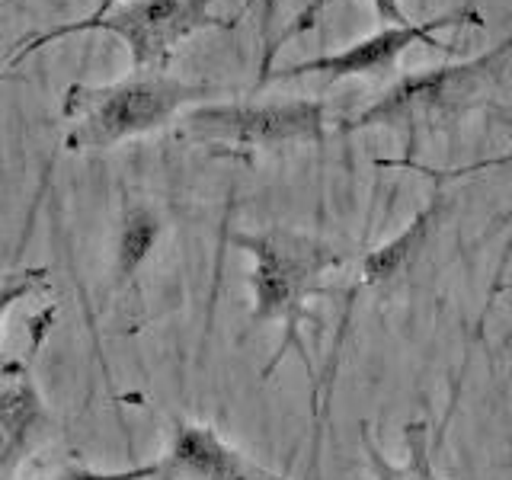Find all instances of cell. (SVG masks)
I'll return each instance as SVG.
<instances>
[{"label": "cell", "instance_id": "12", "mask_svg": "<svg viewBox=\"0 0 512 480\" xmlns=\"http://www.w3.org/2000/svg\"><path fill=\"white\" fill-rule=\"evenodd\" d=\"M330 4V0H308L304 4V10L295 16L292 23H288L279 36H272V42L263 48V58H260V77H256V87H266V77H269V71H272V61H276V55L282 52V45H288L292 39H298V36H304L308 29H314V23H317V16L324 13V7Z\"/></svg>", "mask_w": 512, "mask_h": 480}, {"label": "cell", "instance_id": "2", "mask_svg": "<svg viewBox=\"0 0 512 480\" xmlns=\"http://www.w3.org/2000/svg\"><path fill=\"white\" fill-rule=\"evenodd\" d=\"M221 87L183 80L167 71H128L112 84H71L58 116L68 122L64 151H109L132 138L154 135L186 109L215 100Z\"/></svg>", "mask_w": 512, "mask_h": 480}, {"label": "cell", "instance_id": "16", "mask_svg": "<svg viewBox=\"0 0 512 480\" xmlns=\"http://www.w3.org/2000/svg\"><path fill=\"white\" fill-rule=\"evenodd\" d=\"M260 32H263V48L272 42V20H276V7H279V0H260Z\"/></svg>", "mask_w": 512, "mask_h": 480}, {"label": "cell", "instance_id": "3", "mask_svg": "<svg viewBox=\"0 0 512 480\" xmlns=\"http://www.w3.org/2000/svg\"><path fill=\"white\" fill-rule=\"evenodd\" d=\"M509 55L512 39L468 61H448L439 68L400 74L372 106L346 119L340 132L394 128V132L407 135L410 144H416L420 135L442 132V128L458 122L464 112H471L493 84V77L503 71Z\"/></svg>", "mask_w": 512, "mask_h": 480}, {"label": "cell", "instance_id": "17", "mask_svg": "<svg viewBox=\"0 0 512 480\" xmlns=\"http://www.w3.org/2000/svg\"><path fill=\"white\" fill-rule=\"evenodd\" d=\"M119 4H122V0H100V7H96L93 13H87V20H100L103 13H109L112 7H119Z\"/></svg>", "mask_w": 512, "mask_h": 480}, {"label": "cell", "instance_id": "5", "mask_svg": "<svg viewBox=\"0 0 512 480\" xmlns=\"http://www.w3.org/2000/svg\"><path fill=\"white\" fill-rule=\"evenodd\" d=\"M180 138L228 157L320 144L327 141V103L308 96L269 103L208 100L183 112Z\"/></svg>", "mask_w": 512, "mask_h": 480}, {"label": "cell", "instance_id": "14", "mask_svg": "<svg viewBox=\"0 0 512 480\" xmlns=\"http://www.w3.org/2000/svg\"><path fill=\"white\" fill-rule=\"evenodd\" d=\"M157 477V461L148 464H135V468H84V464H68L58 474L45 477V480H154Z\"/></svg>", "mask_w": 512, "mask_h": 480}, {"label": "cell", "instance_id": "19", "mask_svg": "<svg viewBox=\"0 0 512 480\" xmlns=\"http://www.w3.org/2000/svg\"><path fill=\"white\" fill-rule=\"evenodd\" d=\"M26 0H0V10H23Z\"/></svg>", "mask_w": 512, "mask_h": 480}, {"label": "cell", "instance_id": "6", "mask_svg": "<svg viewBox=\"0 0 512 480\" xmlns=\"http://www.w3.org/2000/svg\"><path fill=\"white\" fill-rule=\"evenodd\" d=\"M448 26H484V20H480V10H474L471 4H461L423 23L413 20L410 26H381L372 36L352 42L340 48V52L295 61V64H288V68L272 71L266 77V84H272V80H298V77H320V80H327V84L346 80V77H388L394 74L397 58L413 45H429V48L448 52V45L436 39V32Z\"/></svg>", "mask_w": 512, "mask_h": 480}, {"label": "cell", "instance_id": "11", "mask_svg": "<svg viewBox=\"0 0 512 480\" xmlns=\"http://www.w3.org/2000/svg\"><path fill=\"white\" fill-rule=\"evenodd\" d=\"M160 234H164V224L160 215L151 205H128L122 224H119V237H116V279L128 282L141 269V263L154 253Z\"/></svg>", "mask_w": 512, "mask_h": 480}, {"label": "cell", "instance_id": "20", "mask_svg": "<svg viewBox=\"0 0 512 480\" xmlns=\"http://www.w3.org/2000/svg\"><path fill=\"white\" fill-rule=\"evenodd\" d=\"M500 119H503V122L509 125V132H512V116H503V112H500Z\"/></svg>", "mask_w": 512, "mask_h": 480}, {"label": "cell", "instance_id": "18", "mask_svg": "<svg viewBox=\"0 0 512 480\" xmlns=\"http://www.w3.org/2000/svg\"><path fill=\"white\" fill-rule=\"evenodd\" d=\"M10 80H20V74H16V71H10V68H4V64H0V84H10Z\"/></svg>", "mask_w": 512, "mask_h": 480}, {"label": "cell", "instance_id": "7", "mask_svg": "<svg viewBox=\"0 0 512 480\" xmlns=\"http://www.w3.org/2000/svg\"><path fill=\"white\" fill-rule=\"evenodd\" d=\"M154 480H288L253 461L221 436L215 426L173 416L170 442L157 461Z\"/></svg>", "mask_w": 512, "mask_h": 480}, {"label": "cell", "instance_id": "1", "mask_svg": "<svg viewBox=\"0 0 512 480\" xmlns=\"http://www.w3.org/2000/svg\"><path fill=\"white\" fill-rule=\"evenodd\" d=\"M231 244L250 256V327H282L279 349L263 368V378L276 372L288 352H298L301 362L311 368L301 336L308 324H320L311 311V298L333 295L324 279L349 260V253L324 237L285 228V224H269L260 231H234Z\"/></svg>", "mask_w": 512, "mask_h": 480}, {"label": "cell", "instance_id": "4", "mask_svg": "<svg viewBox=\"0 0 512 480\" xmlns=\"http://www.w3.org/2000/svg\"><path fill=\"white\" fill-rule=\"evenodd\" d=\"M212 4L215 0H122L119 7L103 13L100 20H87L84 16V20H71L20 39L0 64L16 71L29 55L42 52L45 45L58 39L77 36V32H109L128 48L132 71H167L176 48L196 32L237 26L234 16L215 13Z\"/></svg>", "mask_w": 512, "mask_h": 480}, {"label": "cell", "instance_id": "15", "mask_svg": "<svg viewBox=\"0 0 512 480\" xmlns=\"http://www.w3.org/2000/svg\"><path fill=\"white\" fill-rule=\"evenodd\" d=\"M368 4H372L381 26H410L413 23L407 10L400 7V0H368Z\"/></svg>", "mask_w": 512, "mask_h": 480}, {"label": "cell", "instance_id": "8", "mask_svg": "<svg viewBox=\"0 0 512 480\" xmlns=\"http://www.w3.org/2000/svg\"><path fill=\"white\" fill-rule=\"evenodd\" d=\"M52 416L39 384L26 368H10L0 381V480H13L45 442Z\"/></svg>", "mask_w": 512, "mask_h": 480}, {"label": "cell", "instance_id": "13", "mask_svg": "<svg viewBox=\"0 0 512 480\" xmlns=\"http://www.w3.org/2000/svg\"><path fill=\"white\" fill-rule=\"evenodd\" d=\"M48 282V269L45 266H23V269H10L0 276V320H4L16 304L26 301L29 295H36L39 288Z\"/></svg>", "mask_w": 512, "mask_h": 480}, {"label": "cell", "instance_id": "10", "mask_svg": "<svg viewBox=\"0 0 512 480\" xmlns=\"http://www.w3.org/2000/svg\"><path fill=\"white\" fill-rule=\"evenodd\" d=\"M362 452L368 464V477L372 480H445L429 452V423L410 420L404 426V461H391L381 452V445L372 436V426L362 423Z\"/></svg>", "mask_w": 512, "mask_h": 480}, {"label": "cell", "instance_id": "9", "mask_svg": "<svg viewBox=\"0 0 512 480\" xmlns=\"http://www.w3.org/2000/svg\"><path fill=\"white\" fill-rule=\"evenodd\" d=\"M442 208H445V192L436 189V192H432L429 205L420 208V215L407 224V231H400L394 240H388L384 247H378V250H372L365 256L359 288H375V285L397 279L400 272L413 263V256L426 247V234L432 231V224H436Z\"/></svg>", "mask_w": 512, "mask_h": 480}]
</instances>
